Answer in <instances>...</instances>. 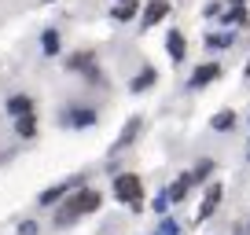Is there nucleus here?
<instances>
[{"label": "nucleus", "instance_id": "nucleus-20", "mask_svg": "<svg viewBox=\"0 0 250 235\" xmlns=\"http://www.w3.org/2000/svg\"><path fill=\"white\" fill-rule=\"evenodd\" d=\"M210 173H213V162H210V158H203V162H199L195 169H191V180H195V184H203L206 176H210Z\"/></svg>", "mask_w": 250, "mask_h": 235}, {"label": "nucleus", "instance_id": "nucleus-27", "mask_svg": "<svg viewBox=\"0 0 250 235\" xmlns=\"http://www.w3.org/2000/svg\"><path fill=\"white\" fill-rule=\"evenodd\" d=\"M247 158H250V155H247Z\"/></svg>", "mask_w": 250, "mask_h": 235}, {"label": "nucleus", "instance_id": "nucleus-14", "mask_svg": "<svg viewBox=\"0 0 250 235\" xmlns=\"http://www.w3.org/2000/svg\"><path fill=\"white\" fill-rule=\"evenodd\" d=\"M191 188H195L191 173H180L177 180L169 184V202H173V206H177V202H184V198H188V191H191Z\"/></svg>", "mask_w": 250, "mask_h": 235}, {"label": "nucleus", "instance_id": "nucleus-16", "mask_svg": "<svg viewBox=\"0 0 250 235\" xmlns=\"http://www.w3.org/2000/svg\"><path fill=\"white\" fill-rule=\"evenodd\" d=\"M136 133H140V118H129V125L122 129V136H118V143L110 147V155H118V151H125L129 143L136 140Z\"/></svg>", "mask_w": 250, "mask_h": 235}, {"label": "nucleus", "instance_id": "nucleus-19", "mask_svg": "<svg viewBox=\"0 0 250 235\" xmlns=\"http://www.w3.org/2000/svg\"><path fill=\"white\" fill-rule=\"evenodd\" d=\"M155 235H180L177 217H162V220H158V228H155Z\"/></svg>", "mask_w": 250, "mask_h": 235}, {"label": "nucleus", "instance_id": "nucleus-18", "mask_svg": "<svg viewBox=\"0 0 250 235\" xmlns=\"http://www.w3.org/2000/svg\"><path fill=\"white\" fill-rule=\"evenodd\" d=\"M206 44L210 48H232L235 44V33L228 30V33H206Z\"/></svg>", "mask_w": 250, "mask_h": 235}, {"label": "nucleus", "instance_id": "nucleus-6", "mask_svg": "<svg viewBox=\"0 0 250 235\" xmlns=\"http://www.w3.org/2000/svg\"><path fill=\"white\" fill-rule=\"evenodd\" d=\"M30 110H37V103H33V96L30 92H11L8 99H4V118H22V114H30Z\"/></svg>", "mask_w": 250, "mask_h": 235}, {"label": "nucleus", "instance_id": "nucleus-13", "mask_svg": "<svg viewBox=\"0 0 250 235\" xmlns=\"http://www.w3.org/2000/svg\"><path fill=\"white\" fill-rule=\"evenodd\" d=\"M155 85H158V70H155V66H144V70L129 81V92L140 96V92H147V88H155Z\"/></svg>", "mask_w": 250, "mask_h": 235}, {"label": "nucleus", "instance_id": "nucleus-17", "mask_svg": "<svg viewBox=\"0 0 250 235\" xmlns=\"http://www.w3.org/2000/svg\"><path fill=\"white\" fill-rule=\"evenodd\" d=\"M210 129H213V133H232V129H235V114H232V110H221V114H213Z\"/></svg>", "mask_w": 250, "mask_h": 235}, {"label": "nucleus", "instance_id": "nucleus-24", "mask_svg": "<svg viewBox=\"0 0 250 235\" xmlns=\"http://www.w3.org/2000/svg\"><path fill=\"white\" fill-rule=\"evenodd\" d=\"M228 4H232V8H243V4H247V0H228Z\"/></svg>", "mask_w": 250, "mask_h": 235}, {"label": "nucleus", "instance_id": "nucleus-12", "mask_svg": "<svg viewBox=\"0 0 250 235\" xmlns=\"http://www.w3.org/2000/svg\"><path fill=\"white\" fill-rule=\"evenodd\" d=\"M166 52H169L173 63H184V55H188V40H184V33H180V30H169V33H166Z\"/></svg>", "mask_w": 250, "mask_h": 235}, {"label": "nucleus", "instance_id": "nucleus-1", "mask_svg": "<svg viewBox=\"0 0 250 235\" xmlns=\"http://www.w3.org/2000/svg\"><path fill=\"white\" fill-rule=\"evenodd\" d=\"M100 206H103V195L96 188H78V191H70V195L62 198L59 206H55V217H52V224L55 228H70V224H78L81 217H92V213H100Z\"/></svg>", "mask_w": 250, "mask_h": 235}, {"label": "nucleus", "instance_id": "nucleus-9", "mask_svg": "<svg viewBox=\"0 0 250 235\" xmlns=\"http://www.w3.org/2000/svg\"><path fill=\"white\" fill-rule=\"evenodd\" d=\"M11 129H15L19 140H37V133H41V118H37V110H30V114L15 118V121H11Z\"/></svg>", "mask_w": 250, "mask_h": 235}, {"label": "nucleus", "instance_id": "nucleus-5", "mask_svg": "<svg viewBox=\"0 0 250 235\" xmlns=\"http://www.w3.org/2000/svg\"><path fill=\"white\" fill-rule=\"evenodd\" d=\"M62 66L70 74H81L85 81H103L100 74V59H96V52H74L70 59H62Z\"/></svg>", "mask_w": 250, "mask_h": 235}, {"label": "nucleus", "instance_id": "nucleus-3", "mask_svg": "<svg viewBox=\"0 0 250 235\" xmlns=\"http://www.w3.org/2000/svg\"><path fill=\"white\" fill-rule=\"evenodd\" d=\"M59 125L70 129V133L92 129V125H100V110H96V107H85V103H70V107L59 110Z\"/></svg>", "mask_w": 250, "mask_h": 235}, {"label": "nucleus", "instance_id": "nucleus-11", "mask_svg": "<svg viewBox=\"0 0 250 235\" xmlns=\"http://www.w3.org/2000/svg\"><path fill=\"white\" fill-rule=\"evenodd\" d=\"M221 195H225V188H221V184H210V188H206V198H203V206H199V220H210L213 213H217Z\"/></svg>", "mask_w": 250, "mask_h": 235}, {"label": "nucleus", "instance_id": "nucleus-4", "mask_svg": "<svg viewBox=\"0 0 250 235\" xmlns=\"http://www.w3.org/2000/svg\"><path fill=\"white\" fill-rule=\"evenodd\" d=\"M85 184H88L85 173H78V176H66V180H59V184H52V188L41 191V195H37V206H41V210H55V206H59L62 198L70 195V191L85 188Z\"/></svg>", "mask_w": 250, "mask_h": 235}, {"label": "nucleus", "instance_id": "nucleus-21", "mask_svg": "<svg viewBox=\"0 0 250 235\" xmlns=\"http://www.w3.org/2000/svg\"><path fill=\"white\" fill-rule=\"evenodd\" d=\"M169 188H162V191H158V195H155V202H151V210H155V213H162V217H166V210H169Z\"/></svg>", "mask_w": 250, "mask_h": 235}, {"label": "nucleus", "instance_id": "nucleus-2", "mask_svg": "<svg viewBox=\"0 0 250 235\" xmlns=\"http://www.w3.org/2000/svg\"><path fill=\"white\" fill-rule=\"evenodd\" d=\"M110 195H114L122 206H129L133 213L144 210V180L136 173H118L114 180H110Z\"/></svg>", "mask_w": 250, "mask_h": 235}, {"label": "nucleus", "instance_id": "nucleus-8", "mask_svg": "<svg viewBox=\"0 0 250 235\" xmlns=\"http://www.w3.org/2000/svg\"><path fill=\"white\" fill-rule=\"evenodd\" d=\"M217 78H221V63H203V66H195V70H191V78H188V88H191V92H199V88L213 85Z\"/></svg>", "mask_w": 250, "mask_h": 235}, {"label": "nucleus", "instance_id": "nucleus-25", "mask_svg": "<svg viewBox=\"0 0 250 235\" xmlns=\"http://www.w3.org/2000/svg\"><path fill=\"white\" fill-rule=\"evenodd\" d=\"M247 78H250V63H247Z\"/></svg>", "mask_w": 250, "mask_h": 235}, {"label": "nucleus", "instance_id": "nucleus-10", "mask_svg": "<svg viewBox=\"0 0 250 235\" xmlns=\"http://www.w3.org/2000/svg\"><path fill=\"white\" fill-rule=\"evenodd\" d=\"M59 52H62V33L55 30V26L41 30V55H44V59H59Z\"/></svg>", "mask_w": 250, "mask_h": 235}, {"label": "nucleus", "instance_id": "nucleus-23", "mask_svg": "<svg viewBox=\"0 0 250 235\" xmlns=\"http://www.w3.org/2000/svg\"><path fill=\"white\" fill-rule=\"evenodd\" d=\"M225 22H228V26H239V22H247V11H243V8L225 11Z\"/></svg>", "mask_w": 250, "mask_h": 235}, {"label": "nucleus", "instance_id": "nucleus-7", "mask_svg": "<svg viewBox=\"0 0 250 235\" xmlns=\"http://www.w3.org/2000/svg\"><path fill=\"white\" fill-rule=\"evenodd\" d=\"M162 19H169V0H147L140 15V30H155Z\"/></svg>", "mask_w": 250, "mask_h": 235}, {"label": "nucleus", "instance_id": "nucleus-22", "mask_svg": "<svg viewBox=\"0 0 250 235\" xmlns=\"http://www.w3.org/2000/svg\"><path fill=\"white\" fill-rule=\"evenodd\" d=\"M15 235H41V224H37V220L30 217V220H22V224L15 228Z\"/></svg>", "mask_w": 250, "mask_h": 235}, {"label": "nucleus", "instance_id": "nucleus-26", "mask_svg": "<svg viewBox=\"0 0 250 235\" xmlns=\"http://www.w3.org/2000/svg\"><path fill=\"white\" fill-rule=\"evenodd\" d=\"M44 4H52V0H44Z\"/></svg>", "mask_w": 250, "mask_h": 235}, {"label": "nucleus", "instance_id": "nucleus-15", "mask_svg": "<svg viewBox=\"0 0 250 235\" xmlns=\"http://www.w3.org/2000/svg\"><path fill=\"white\" fill-rule=\"evenodd\" d=\"M136 11H140V0H118L110 8V22H129Z\"/></svg>", "mask_w": 250, "mask_h": 235}]
</instances>
